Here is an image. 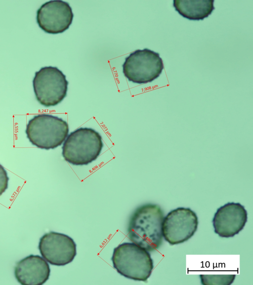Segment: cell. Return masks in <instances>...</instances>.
I'll use <instances>...</instances> for the list:
<instances>
[{"mask_svg": "<svg viewBox=\"0 0 253 285\" xmlns=\"http://www.w3.org/2000/svg\"><path fill=\"white\" fill-rule=\"evenodd\" d=\"M164 218V212L158 204L147 203L138 206L129 217L128 238L148 251L157 250L163 242Z\"/></svg>", "mask_w": 253, "mask_h": 285, "instance_id": "6da1fadb", "label": "cell"}, {"mask_svg": "<svg viewBox=\"0 0 253 285\" xmlns=\"http://www.w3.org/2000/svg\"><path fill=\"white\" fill-rule=\"evenodd\" d=\"M111 260L118 273L137 281H147L154 268L148 251L133 242H124L115 247Z\"/></svg>", "mask_w": 253, "mask_h": 285, "instance_id": "7a4b0ae2", "label": "cell"}, {"mask_svg": "<svg viewBox=\"0 0 253 285\" xmlns=\"http://www.w3.org/2000/svg\"><path fill=\"white\" fill-rule=\"evenodd\" d=\"M103 146L102 137L95 130L80 128L71 132L62 146V156L74 165H87L96 160Z\"/></svg>", "mask_w": 253, "mask_h": 285, "instance_id": "3957f363", "label": "cell"}, {"mask_svg": "<svg viewBox=\"0 0 253 285\" xmlns=\"http://www.w3.org/2000/svg\"><path fill=\"white\" fill-rule=\"evenodd\" d=\"M69 125L62 118L49 114L34 116L26 126L27 137L36 147L49 150L61 145L68 135Z\"/></svg>", "mask_w": 253, "mask_h": 285, "instance_id": "277c9868", "label": "cell"}, {"mask_svg": "<svg viewBox=\"0 0 253 285\" xmlns=\"http://www.w3.org/2000/svg\"><path fill=\"white\" fill-rule=\"evenodd\" d=\"M69 83L56 67H42L35 72L33 86L36 98L45 107L54 106L66 97Z\"/></svg>", "mask_w": 253, "mask_h": 285, "instance_id": "5b68a950", "label": "cell"}, {"mask_svg": "<svg viewBox=\"0 0 253 285\" xmlns=\"http://www.w3.org/2000/svg\"><path fill=\"white\" fill-rule=\"evenodd\" d=\"M164 68L159 53L146 48L130 53L123 65L125 76L128 81L139 84L152 82L159 77Z\"/></svg>", "mask_w": 253, "mask_h": 285, "instance_id": "8992f818", "label": "cell"}, {"mask_svg": "<svg viewBox=\"0 0 253 285\" xmlns=\"http://www.w3.org/2000/svg\"><path fill=\"white\" fill-rule=\"evenodd\" d=\"M198 226V218L195 212L189 208L179 207L164 217L163 236L170 245L181 243L192 238Z\"/></svg>", "mask_w": 253, "mask_h": 285, "instance_id": "52a82bcc", "label": "cell"}, {"mask_svg": "<svg viewBox=\"0 0 253 285\" xmlns=\"http://www.w3.org/2000/svg\"><path fill=\"white\" fill-rule=\"evenodd\" d=\"M39 249L42 257L55 266H65L73 261L77 254L76 244L64 234L50 232L40 239Z\"/></svg>", "mask_w": 253, "mask_h": 285, "instance_id": "ba28073f", "label": "cell"}, {"mask_svg": "<svg viewBox=\"0 0 253 285\" xmlns=\"http://www.w3.org/2000/svg\"><path fill=\"white\" fill-rule=\"evenodd\" d=\"M74 14L69 4L61 0H52L42 4L37 12V22L48 34L61 33L72 23Z\"/></svg>", "mask_w": 253, "mask_h": 285, "instance_id": "9c48e42d", "label": "cell"}, {"mask_svg": "<svg viewBox=\"0 0 253 285\" xmlns=\"http://www.w3.org/2000/svg\"><path fill=\"white\" fill-rule=\"evenodd\" d=\"M248 219L245 207L240 203L228 202L220 207L212 219L214 231L221 238H232L244 228Z\"/></svg>", "mask_w": 253, "mask_h": 285, "instance_id": "30bf717a", "label": "cell"}, {"mask_svg": "<svg viewBox=\"0 0 253 285\" xmlns=\"http://www.w3.org/2000/svg\"><path fill=\"white\" fill-rule=\"evenodd\" d=\"M50 269L45 260L38 255H30L17 262L14 275L22 285H42L49 279Z\"/></svg>", "mask_w": 253, "mask_h": 285, "instance_id": "8fae6325", "label": "cell"}, {"mask_svg": "<svg viewBox=\"0 0 253 285\" xmlns=\"http://www.w3.org/2000/svg\"><path fill=\"white\" fill-rule=\"evenodd\" d=\"M214 0H174L175 10L190 20H203L215 9Z\"/></svg>", "mask_w": 253, "mask_h": 285, "instance_id": "7c38bea8", "label": "cell"}, {"mask_svg": "<svg viewBox=\"0 0 253 285\" xmlns=\"http://www.w3.org/2000/svg\"><path fill=\"white\" fill-rule=\"evenodd\" d=\"M235 275H200L201 283L203 285H231L235 278Z\"/></svg>", "mask_w": 253, "mask_h": 285, "instance_id": "4fadbf2b", "label": "cell"}, {"mask_svg": "<svg viewBox=\"0 0 253 285\" xmlns=\"http://www.w3.org/2000/svg\"><path fill=\"white\" fill-rule=\"evenodd\" d=\"M9 177L5 168L0 164V195L8 188Z\"/></svg>", "mask_w": 253, "mask_h": 285, "instance_id": "5bb4252c", "label": "cell"}]
</instances>
